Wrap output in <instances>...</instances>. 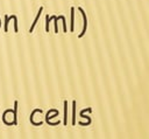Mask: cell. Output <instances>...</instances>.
<instances>
[{
    "mask_svg": "<svg viewBox=\"0 0 149 139\" xmlns=\"http://www.w3.org/2000/svg\"><path fill=\"white\" fill-rule=\"evenodd\" d=\"M78 9L80 11V13H81V15H83V20H84V25H83V30H81V33L79 34V37H81V36H83V35L85 34L86 29H87V18H86V14H85V12H84V9H83L81 7H79Z\"/></svg>",
    "mask_w": 149,
    "mask_h": 139,
    "instance_id": "obj_1",
    "label": "cell"
},
{
    "mask_svg": "<svg viewBox=\"0 0 149 139\" xmlns=\"http://www.w3.org/2000/svg\"><path fill=\"white\" fill-rule=\"evenodd\" d=\"M42 11H43V7L41 6V7H40V9H38V13L36 14V18H35V20H34V22H33L31 27L29 28V33H33V30H34V28H35V26H36V23H37V21H38V19H40V16H41Z\"/></svg>",
    "mask_w": 149,
    "mask_h": 139,
    "instance_id": "obj_2",
    "label": "cell"
},
{
    "mask_svg": "<svg viewBox=\"0 0 149 139\" xmlns=\"http://www.w3.org/2000/svg\"><path fill=\"white\" fill-rule=\"evenodd\" d=\"M12 112H13V121H12V124L16 125V124H17V121H16V119H17V118H16V116H17V113H16V112H17V102H16V100L14 102V110H13Z\"/></svg>",
    "mask_w": 149,
    "mask_h": 139,
    "instance_id": "obj_3",
    "label": "cell"
},
{
    "mask_svg": "<svg viewBox=\"0 0 149 139\" xmlns=\"http://www.w3.org/2000/svg\"><path fill=\"white\" fill-rule=\"evenodd\" d=\"M74 8L71 7V27H70V30L73 32L74 30Z\"/></svg>",
    "mask_w": 149,
    "mask_h": 139,
    "instance_id": "obj_4",
    "label": "cell"
},
{
    "mask_svg": "<svg viewBox=\"0 0 149 139\" xmlns=\"http://www.w3.org/2000/svg\"><path fill=\"white\" fill-rule=\"evenodd\" d=\"M64 125L66 126V124H68V102L65 100L64 102Z\"/></svg>",
    "mask_w": 149,
    "mask_h": 139,
    "instance_id": "obj_5",
    "label": "cell"
},
{
    "mask_svg": "<svg viewBox=\"0 0 149 139\" xmlns=\"http://www.w3.org/2000/svg\"><path fill=\"white\" fill-rule=\"evenodd\" d=\"M73 105H72V125H76V100L72 102Z\"/></svg>",
    "mask_w": 149,
    "mask_h": 139,
    "instance_id": "obj_6",
    "label": "cell"
},
{
    "mask_svg": "<svg viewBox=\"0 0 149 139\" xmlns=\"http://www.w3.org/2000/svg\"><path fill=\"white\" fill-rule=\"evenodd\" d=\"M51 20H52V16L51 18L49 15L45 16V32H49V23H50Z\"/></svg>",
    "mask_w": 149,
    "mask_h": 139,
    "instance_id": "obj_7",
    "label": "cell"
},
{
    "mask_svg": "<svg viewBox=\"0 0 149 139\" xmlns=\"http://www.w3.org/2000/svg\"><path fill=\"white\" fill-rule=\"evenodd\" d=\"M52 20H54V25H55V33H58V25H57V21H58V16H55V15H52Z\"/></svg>",
    "mask_w": 149,
    "mask_h": 139,
    "instance_id": "obj_8",
    "label": "cell"
},
{
    "mask_svg": "<svg viewBox=\"0 0 149 139\" xmlns=\"http://www.w3.org/2000/svg\"><path fill=\"white\" fill-rule=\"evenodd\" d=\"M8 22H9V16L5 15V28H3L5 32H8Z\"/></svg>",
    "mask_w": 149,
    "mask_h": 139,
    "instance_id": "obj_9",
    "label": "cell"
},
{
    "mask_svg": "<svg viewBox=\"0 0 149 139\" xmlns=\"http://www.w3.org/2000/svg\"><path fill=\"white\" fill-rule=\"evenodd\" d=\"M13 18V20H14V30H15V33H17V30H19V28H17V19H16V16L15 15H12Z\"/></svg>",
    "mask_w": 149,
    "mask_h": 139,
    "instance_id": "obj_10",
    "label": "cell"
},
{
    "mask_svg": "<svg viewBox=\"0 0 149 139\" xmlns=\"http://www.w3.org/2000/svg\"><path fill=\"white\" fill-rule=\"evenodd\" d=\"M61 20L63 21V27H64V33H66V21H65V18L63 16V15H61Z\"/></svg>",
    "mask_w": 149,
    "mask_h": 139,
    "instance_id": "obj_11",
    "label": "cell"
},
{
    "mask_svg": "<svg viewBox=\"0 0 149 139\" xmlns=\"http://www.w3.org/2000/svg\"><path fill=\"white\" fill-rule=\"evenodd\" d=\"M80 116H81V117H84V113H83V112H81V113H80ZM85 118H86V119H87V120H88V123H90V121H91V118H90V117H87V116H85Z\"/></svg>",
    "mask_w": 149,
    "mask_h": 139,
    "instance_id": "obj_12",
    "label": "cell"
}]
</instances>
